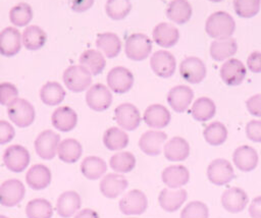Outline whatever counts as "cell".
Here are the masks:
<instances>
[{
  "label": "cell",
  "mask_w": 261,
  "mask_h": 218,
  "mask_svg": "<svg viewBox=\"0 0 261 218\" xmlns=\"http://www.w3.org/2000/svg\"><path fill=\"white\" fill-rule=\"evenodd\" d=\"M128 185L127 179L119 173H108L100 181V192L108 199H115L121 195Z\"/></svg>",
  "instance_id": "22"
},
{
  "label": "cell",
  "mask_w": 261,
  "mask_h": 218,
  "mask_svg": "<svg viewBox=\"0 0 261 218\" xmlns=\"http://www.w3.org/2000/svg\"><path fill=\"white\" fill-rule=\"evenodd\" d=\"M62 79L65 87L73 93L84 92L92 85L91 72L82 65L67 67L63 72Z\"/></svg>",
  "instance_id": "3"
},
{
  "label": "cell",
  "mask_w": 261,
  "mask_h": 218,
  "mask_svg": "<svg viewBox=\"0 0 261 218\" xmlns=\"http://www.w3.org/2000/svg\"><path fill=\"white\" fill-rule=\"evenodd\" d=\"M187 197V190L184 188H163L158 196V203L164 211L172 213L184 205Z\"/></svg>",
  "instance_id": "24"
},
{
  "label": "cell",
  "mask_w": 261,
  "mask_h": 218,
  "mask_svg": "<svg viewBox=\"0 0 261 218\" xmlns=\"http://www.w3.org/2000/svg\"><path fill=\"white\" fill-rule=\"evenodd\" d=\"M31 161L29 151L20 145L9 146L3 154V162L6 168L12 172H22Z\"/></svg>",
  "instance_id": "8"
},
{
  "label": "cell",
  "mask_w": 261,
  "mask_h": 218,
  "mask_svg": "<svg viewBox=\"0 0 261 218\" xmlns=\"http://www.w3.org/2000/svg\"><path fill=\"white\" fill-rule=\"evenodd\" d=\"M143 120L148 126L160 129L169 124L171 114L165 106L161 104H152L146 108L143 114Z\"/></svg>",
  "instance_id": "21"
},
{
  "label": "cell",
  "mask_w": 261,
  "mask_h": 218,
  "mask_svg": "<svg viewBox=\"0 0 261 218\" xmlns=\"http://www.w3.org/2000/svg\"><path fill=\"white\" fill-rule=\"evenodd\" d=\"M249 214L251 218H261V196L253 199L249 206Z\"/></svg>",
  "instance_id": "53"
},
{
  "label": "cell",
  "mask_w": 261,
  "mask_h": 218,
  "mask_svg": "<svg viewBox=\"0 0 261 218\" xmlns=\"http://www.w3.org/2000/svg\"><path fill=\"white\" fill-rule=\"evenodd\" d=\"M51 178V171L44 164L33 165L25 174V181L28 185L36 190L46 188L50 184Z\"/></svg>",
  "instance_id": "28"
},
{
  "label": "cell",
  "mask_w": 261,
  "mask_h": 218,
  "mask_svg": "<svg viewBox=\"0 0 261 218\" xmlns=\"http://www.w3.org/2000/svg\"><path fill=\"white\" fill-rule=\"evenodd\" d=\"M7 114L12 123L21 128L30 126L36 117L34 106L22 98H18L8 106Z\"/></svg>",
  "instance_id": "4"
},
{
  "label": "cell",
  "mask_w": 261,
  "mask_h": 218,
  "mask_svg": "<svg viewBox=\"0 0 261 218\" xmlns=\"http://www.w3.org/2000/svg\"><path fill=\"white\" fill-rule=\"evenodd\" d=\"M129 139L127 133L116 126L107 128L103 134V144L110 151H119L126 148Z\"/></svg>",
  "instance_id": "38"
},
{
  "label": "cell",
  "mask_w": 261,
  "mask_h": 218,
  "mask_svg": "<svg viewBox=\"0 0 261 218\" xmlns=\"http://www.w3.org/2000/svg\"><path fill=\"white\" fill-rule=\"evenodd\" d=\"M150 66L157 76L168 78L175 72L176 60L170 52L159 50L152 54L150 59Z\"/></svg>",
  "instance_id": "10"
},
{
  "label": "cell",
  "mask_w": 261,
  "mask_h": 218,
  "mask_svg": "<svg viewBox=\"0 0 261 218\" xmlns=\"http://www.w3.org/2000/svg\"><path fill=\"white\" fill-rule=\"evenodd\" d=\"M232 161L239 170L243 172H250L257 167L259 158L256 150L253 147L243 145L233 151Z\"/></svg>",
  "instance_id": "20"
},
{
  "label": "cell",
  "mask_w": 261,
  "mask_h": 218,
  "mask_svg": "<svg viewBox=\"0 0 261 218\" xmlns=\"http://www.w3.org/2000/svg\"><path fill=\"white\" fill-rule=\"evenodd\" d=\"M83 154V147L75 139H65L59 143L57 155L65 163H75Z\"/></svg>",
  "instance_id": "35"
},
{
  "label": "cell",
  "mask_w": 261,
  "mask_h": 218,
  "mask_svg": "<svg viewBox=\"0 0 261 218\" xmlns=\"http://www.w3.org/2000/svg\"><path fill=\"white\" fill-rule=\"evenodd\" d=\"M232 4L238 16L242 18H251L260 11L261 0H233Z\"/></svg>",
  "instance_id": "45"
},
{
  "label": "cell",
  "mask_w": 261,
  "mask_h": 218,
  "mask_svg": "<svg viewBox=\"0 0 261 218\" xmlns=\"http://www.w3.org/2000/svg\"><path fill=\"white\" fill-rule=\"evenodd\" d=\"M238 51V44L233 38L214 40L209 48L210 56L213 60L220 62L229 59Z\"/></svg>",
  "instance_id": "29"
},
{
  "label": "cell",
  "mask_w": 261,
  "mask_h": 218,
  "mask_svg": "<svg viewBox=\"0 0 261 218\" xmlns=\"http://www.w3.org/2000/svg\"><path fill=\"white\" fill-rule=\"evenodd\" d=\"M167 140V134L161 130H147L139 140V147L143 153L149 156H157L161 153Z\"/></svg>",
  "instance_id": "19"
},
{
  "label": "cell",
  "mask_w": 261,
  "mask_h": 218,
  "mask_svg": "<svg viewBox=\"0 0 261 218\" xmlns=\"http://www.w3.org/2000/svg\"><path fill=\"white\" fill-rule=\"evenodd\" d=\"M205 31L210 38L215 40L230 38L236 31V21L229 13L216 11L207 18Z\"/></svg>",
  "instance_id": "1"
},
{
  "label": "cell",
  "mask_w": 261,
  "mask_h": 218,
  "mask_svg": "<svg viewBox=\"0 0 261 218\" xmlns=\"http://www.w3.org/2000/svg\"><path fill=\"white\" fill-rule=\"evenodd\" d=\"M21 41L25 49L31 51L39 50L46 44L47 34L39 25H29L21 34Z\"/></svg>",
  "instance_id": "33"
},
{
  "label": "cell",
  "mask_w": 261,
  "mask_h": 218,
  "mask_svg": "<svg viewBox=\"0 0 261 218\" xmlns=\"http://www.w3.org/2000/svg\"><path fill=\"white\" fill-rule=\"evenodd\" d=\"M109 165L116 173H127L136 167V157L130 152H117L109 159Z\"/></svg>",
  "instance_id": "41"
},
{
  "label": "cell",
  "mask_w": 261,
  "mask_h": 218,
  "mask_svg": "<svg viewBox=\"0 0 261 218\" xmlns=\"http://www.w3.org/2000/svg\"><path fill=\"white\" fill-rule=\"evenodd\" d=\"M221 205L229 213L236 214L245 210L249 198L247 193L241 187H229L221 196Z\"/></svg>",
  "instance_id": "17"
},
{
  "label": "cell",
  "mask_w": 261,
  "mask_h": 218,
  "mask_svg": "<svg viewBox=\"0 0 261 218\" xmlns=\"http://www.w3.org/2000/svg\"><path fill=\"white\" fill-rule=\"evenodd\" d=\"M164 157L171 162L185 161L190 155V145L181 137H173L163 147Z\"/></svg>",
  "instance_id": "26"
},
{
  "label": "cell",
  "mask_w": 261,
  "mask_h": 218,
  "mask_svg": "<svg viewBox=\"0 0 261 218\" xmlns=\"http://www.w3.org/2000/svg\"><path fill=\"white\" fill-rule=\"evenodd\" d=\"M152 48V41L145 34L135 33L125 39V55L133 61H143L148 58L151 54Z\"/></svg>",
  "instance_id": "2"
},
{
  "label": "cell",
  "mask_w": 261,
  "mask_h": 218,
  "mask_svg": "<svg viewBox=\"0 0 261 218\" xmlns=\"http://www.w3.org/2000/svg\"><path fill=\"white\" fill-rule=\"evenodd\" d=\"M69 7L75 12H85L89 10L95 0H67Z\"/></svg>",
  "instance_id": "52"
},
{
  "label": "cell",
  "mask_w": 261,
  "mask_h": 218,
  "mask_svg": "<svg viewBox=\"0 0 261 218\" xmlns=\"http://www.w3.org/2000/svg\"><path fill=\"white\" fill-rule=\"evenodd\" d=\"M247 67L254 73L261 72V52L254 51L247 58Z\"/></svg>",
  "instance_id": "51"
},
{
  "label": "cell",
  "mask_w": 261,
  "mask_h": 218,
  "mask_svg": "<svg viewBox=\"0 0 261 218\" xmlns=\"http://www.w3.org/2000/svg\"><path fill=\"white\" fill-rule=\"evenodd\" d=\"M28 218H51L53 216V207L45 199H34L25 206Z\"/></svg>",
  "instance_id": "42"
},
{
  "label": "cell",
  "mask_w": 261,
  "mask_h": 218,
  "mask_svg": "<svg viewBox=\"0 0 261 218\" xmlns=\"http://www.w3.org/2000/svg\"><path fill=\"white\" fill-rule=\"evenodd\" d=\"M86 103L94 111H105L112 103V93L105 85L95 84L86 93Z\"/></svg>",
  "instance_id": "7"
},
{
  "label": "cell",
  "mask_w": 261,
  "mask_h": 218,
  "mask_svg": "<svg viewBox=\"0 0 261 218\" xmlns=\"http://www.w3.org/2000/svg\"><path fill=\"white\" fill-rule=\"evenodd\" d=\"M246 135L254 143H261V120H250L246 125Z\"/></svg>",
  "instance_id": "48"
},
{
  "label": "cell",
  "mask_w": 261,
  "mask_h": 218,
  "mask_svg": "<svg viewBox=\"0 0 261 218\" xmlns=\"http://www.w3.org/2000/svg\"><path fill=\"white\" fill-rule=\"evenodd\" d=\"M80 65L87 68L92 75H98L104 70L106 60L100 51L89 49L80 56Z\"/></svg>",
  "instance_id": "34"
},
{
  "label": "cell",
  "mask_w": 261,
  "mask_h": 218,
  "mask_svg": "<svg viewBox=\"0 0 261 218\" xmlns=\"http://www.w3.org/2000/svg\"><path fill=\"white\" fill-rule=\"evenodd\" d=\"M246 107L251 115L261 118V94L250 97L246 102Z\"/></svg>",
  "instance_id": "50"
},
{
  "label": "cell",
  "mask_w": 261,
  "mask_h": 218,
  "mask_svg": "<svg viewBox=\"0 0 261 218\" xmlns=\"http://www.w3.org/2000/svg\"><path fill=\"white\" fill-rule=\"evenodd\" d=\"M227 128L226 126L219 122L214 121L206 125L203 130V137L205 141L211 146H220L222 145L227 139Z\"/></svg>",
  "instance_id": "40"
},
{
  "label": "cell",
  "mask_w": 261,
  "mask_h": 218,
  "mask_svg": "<svg viewBox=\"0 0 261 218\" xmlns=\"http://www.w3.org/2000/svg\"><path fill=\"white\" fill-rule=\"evenodd\" d=\"M81 171L87 179L96 180L107 171V165L100 157L88 156L81 163Z\"/></svg>",
  "instance_id": "37"
},
{
  "label": "cell",
  "mask_w": 261,
  "mask_h": 218,
  "mask_svg": "<svg viewBox=\"0 0 261 218\" xmlns=\"http://www.w3.org/2000/svg\"><path fill=\"white\" fill-rule=\"evenodd\" d=\"M96 46L103 55L108 58H114L120 53L122 43L116 34L107 32L98 34Z\"/></svg>",
  "instance_id": "32"
},
{
  "label": "cell",
  "mask_w": 261,
  "mask_h": 218,
  "mask_svg": "<svg viewBox=\"0 0 261 218\" xmlns=\"http://www.w3.org/2000/svg\"><path fill=\"white\" fill-rule=\"evenodd\" d=\"M52 125L59 131L67 132L72 130L77 124V114L76 112L68 107L61 106L55 109L51 116Z\"/></svg>",
  "instance_id": "25"
},
{
  "label": "cell",
  "mask_w": 261,
  "mask_h": 218,
  "mask_svg": "<svg viewBox=\"0 0 261 218\" xmlns=\"http://www.w3.org/2000/svg\"><path fill=\"white\" fill-rule=\"evenodd\" d=\"M130 10L132 3L129 0H107L105 4L106 14L113 20L124 19Z\"/></svg>",
  "instance_id": "44"
},
{
  "label": "cell",
  "mask_w": 261,
  "mask_h": 218,
  "mask_svg": "<svg viewBox=\"0 0 261 218\" xmlns=\"http://www.w3.org/2000/svg\"><path fill=\"white\" fill-rule=\"evenodd\" d=\"M17 88L8 81L0 83V104L3 106L11 105L18 98Z\"/></svg>",
  "instance_id": "47"
},
{
  "label": "cell",
  "mask_w": 261,
  "mask_h": 218,
  "mask_svg": "<svg viewBox=\"0 0 261 218\" xmlns=\"http://www.w3.org/2000/svg\"><path fill=\"white\" fill-rule=\"evenodd\" d=\"M161 178L168 188H180L189 182L190 172L184 165H171L162 171Z\"/></svg>",
  "instance_id": "27"
},
{
  "label": "cell",
  "mask_w": 261,
  "mask_h": 218,
  "mask_svg": "<svg viewBox=\"0 0 261 218\" xmlns=\"http://www.w3.org/2000/svg\"><path fill=\"white\" fill-rule=\"evenodd\" d=\"M207 177L208 180L215 185L227 184L234 178L233 167L226 159H214L208 165Z\"/></svg>",
  "instance_id": "9"
},
{
  "label": "cell",
  "mask_w": 261,
  "mask_h": 218,
  "mask_svg": "<svg viewBox=\"0 0 261 218\" xmlns=\"http://www.w3.org/2000/svg\"><path fill=\"white\" fill-rule=\"evenodd\" d=\"M106 80L110 91L116 94H125L132 89L135 77L126 67L115 66L109 70Z\"/></svg>",
  "instance_id": "6"
},
{
  "label": "cell",
  "mask_w": 261,
  "mask_h": 218,
  "mask_svg": "<svg viewBox=\"0 0 261 218\" xmlns=\"http://www.w3.org/2000/svg\"><path fill=\"white\" fill-rule=\"evenodd\" d=\"M219 73L225 85L234 87L244 81L247 74V68L241 60L237 58H229L222 64Z\"/></svg>",
  "instance_id": "15"
},
{
  "label": "cell",
  "mask_w": 261,
  "mask_h": 218,
  "mask_svg": "<svg viewBox=\"0 0 261 218\" xmlns=\"http://www.w3.org/2000/svg\"><path fill=\"white\" fill-rule=\"evenodd\" d=\"M211 2H214V3H217V2H220V1H223V0H209Z\"/></svg>",
  "instance_id": "55"
},
{
  "label": "cell",
  "mask_w": 261,
  "mask_h": 218,
  "mask_svg": "<svg viewBox=\"0 0 261 218\" xmlns=\"http://www.w3.org/2000/svg\"><path fill=\"white\" fill-rule=\"evenodd\" d=\"M194 99L193 90L184 85L175 86L167 94V103L171 109L177 113L185 112Z\"/></svg>",
  "instance_id": "18"
},
{
  "label": "cell",
  "mask_w": 261,
  "mask_h": 218,
  "mask_svg": "<svg viewBox=\"0 0 261 218\" xmlns=\"http://www.w3.org/2000/svg\"><path fill=\"white\" fill-rule=\"evenodd\" d=\"M41 101L48 106L59 105L65 98V90L57 81H47L40 90Z\"/></svg>",
  "instance_id": "36"
},
{
  "label": "cell",
  "mask_w": 261,
  "mask_h": 218,
  "mask_svg": "<svg viewBox=\"0 0 261 218\" xmlns=\"http://www.w3.org/2000/svg\"><path fill=\"white\" fill-rule=\"evenodd\" d=\"M205 63L198 57L190 56L179 64V74L189 84H200L206 76Z\"/></svg>",
  "instance_id": "11"
},
{
  "label": "cell",
  "mask_w": 261,
  "mask_h": 218,
  "mask_svg": "<svg viewBox=\"0 0 261 218\" xmlns=\"http://www.w3.org/2000/svg\"><path fill=\"white\" fill-rule=\"evenodd\" d=\"M115 120L122 129L135 130L141 123V113L139 109L132 103H122L114 110Z\"/></svg>",
  "instance_id": "13"
},
{
  "label": "cell",
  "mask_w": 261,
  "mask_h": 218,
  "mask_svg": "<svg viewBox=\"0 0 261 218\" xmlns=\"http://www.w3.org/2000/svg\"><path fill=\"white\" fill-rule=\"evenodd\" d=\"M216 112V106L214 102L208 97L198 98L192 105L191 114L192 117L199 122H206L210 120Z\"/></svg>",
  "instance_id": "39"
},
{
  "label": "cell",
  "mask_w": 261,
  "mask_h": 218,
  "mask_svg": "<svg viewBox=\"0 0 261 218\" xmlns=\"http://www.w3.org/2000/svg\"><path fill=\"white\" fill-rule=\"evenodd\" d=\"M21 46V34L16 28L7 26L0 32V55L12 57L20 51Z\"/></svg>",
  "instance_id": "16"
},
{
  "label": "cell",
  "mask_w": 261,
  "mask_h": 218,
  "mask_svg": "<svg viewBox=\"0 0 261 218\" xmlns=\"http://www.w3.org/2000/svg\"><path fill=\"white\" fill-rule=\"evenodd\" d=\"M74 218H99V215L96 211L86 208L77 212V214L74 216Z\"/></svg>",
  "instance_id": "54"
},
{
  "label": "cell",
  "mask_w": 261,
  "mask_h": 218,
  "mask_svg": "<svg viewBox=\"0 0 261 218\" xmlns=\"http://www.w3.org/2000/svg\"><path fill=\"white\" fill-rule=\"evenodd\" d=\"M60 135L51 129L43 130L36 138L34 146L37 155L44 160L53 159L58 150Z\"/></svg>",
  "instance_id": "5"
},
{
  "label": "cell",
  "mask_w": 261,
  "mask_h": 218,
  "mask_svg": "<svg viewBox=\"0 0 261 218\" xmlns=\"http://www.w3.org/2000/svg\"><path fill=\"white\" fill-rule=\"evenodd\" d=\"M209 210L206 204L200 201L188 203L180 212V218H208Z\"/></svg>",
  "instance_id": "46"
},
{
  "label": "cell",
  "mask_w": 261,
  "mask_h": 218,
  "mask_svg": "<svg viewBox=\"0 0 261 218\" xmlns=\"http://www.w3.org/2000/svg\"><path fill=\"white\" fill-rule=\"evenodd\" d=\"M118 207L125 215H141L148 208V199L142 190L132 189L120 199Z\"/></svg>",
  "instance_id": "12"
},
{
  "label": "cell",
  "mask_w": 261,
  "mask_h": 218,
  "mask_svg": "<svg viewBox=\"0 0 261 218\" xmlns=\"http://www.w3.org/2000/svg\"><path fill=\"white\" fill-rule=\"evenodd\" d=\"M0 218H8V217H6V216H4V215H0Z\"/></svg>",
  "instance_id": "56"
},
{
  "label": "cell",
  "mask_w": 261,
  "mask_h": 218,
  "mask_svg": "<svg viewBox=\"0 0 261 218\" xmlns=\"http://www.w3.org/2000/svg\"><path fill=\"white\" fill-rule=\"evenodd\" d=\"M192 5L188 0H171L166 8V16L177 24H184L191 19Z\"/></svg>",
  "instance_id": "31"
},
{
  "label": "cell",
  "mask_w": 261,
  "mask_h": 218,
  "mask_svg": "<svg viewBox=\"0 0 261 218\" xmlns=\"http://www.w3.org/2000/svg\"><path fill=\"white\" fill-rule=\"evenodd\" d=\"M15 130L13 126L5 120H0V145L8 144L13 140Z\"/></svg>",
  "instance_id": "49"
},
{
  "label": "cell",
  "mask_w": 261,
  "mask_h": 218,
  "mask_svg": "<svg viewBox=\"0 0 261 218\" xmlns=\"http://www.w3.org/2000/svg\"><path fill=\"white\" fill-rule=\"evenodd\" d=\"M33 19V9L30 4L20 2L14 5L9 11L10 22L18 28L27 26Z\"/></svg>",
  "instance_id": "43"
},
{
  "label": "cell",
  "mask_w": 261,
  "mask_h": 218,
  "mask_svg": "<svg viewBox=\"0 0 261 218\" xmlns=\"http://www.w3.org/2000/svg\"><path fill=\"white\" fill-rule=\"evenodd\" d=\"M81 197L74 190L62 193L56 203V211L62 218L71 217L81 208Z\"/></svg>",
  "instance_id": "30"
},
{
  "label": "cell",
  "mask_w": 261,
  "mask_h": 218,
  "mask_svg": "<svg viewBox=\"0 0 261 218\" xmlns=\"http://www.w3.org/2000/svg\"><path fill=\"white\" fill-rule=\"evenodd\" d=\"M24 195L25 188L20 180L7 179L0 185V205L14 207L23 199Z\"/></svg>",
  "instance_id": "14"
},
{
  "label": "cell",
  "mask_w": 261,
  "mask_h": 218,
  "mask_svg": "<svg viewBox=\"0 0 261 218\" xmlns=\"http://www.w3.org/2000/svg\"><path fill=\"white\" fill-rule=\"evenodd\" d=\"M153 41L162 48L173 47L179 40L178 29L169 22L158 23L152 32Z\"/></svg>",
  "instance_id": "23"
}]
</instances>
